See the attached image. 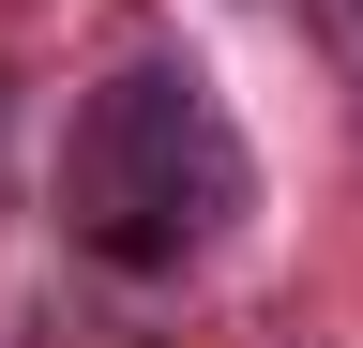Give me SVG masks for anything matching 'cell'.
<instances>
[{"label":"cell","instance_id":"cell-1","mask_svg":"<svg viewBox=\"0 0 363 348\" xmlns=\"http://www.w3.org/2000/svg\"><path fill=\"white\" fill-rule=\"evenodd\" d=\"M227 212H242V137H227V106L182 61H136V76H106V91L76 106V137H61V228L106 257V273H182V257L227 242Z\"/></svg>","mask_w":363,"mask_h":348}]
</instances>
